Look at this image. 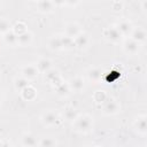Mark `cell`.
I'll return each mask as SVG.
<instances>
[{
	"label": "cell",
	"instance_id": "cell-21",
	"mask_svg": "<svg viewBox=\"0 0 147 147\" xmlns=\"http://www.w3.org/2000/svg\"><path fill=\"white\" fill-rule=\"evenodd\" d=\"M47 46H48V48L52 49V51H60V49H63V48H62V44H61V37H60V36H52V37L48 39Z\"/></svg>",
	"mask_w": 147,
	"mask_h": 147
},
{
	"label": "cell",
	"instance_id": "cell-2",
	"mask_svg": "<svg viewBox=\"0 0 147 147\" xmlns=\"http://www.w3.org/2000/svg\"><path fill=\"white\" fill-rule=\"evenodd\" d=\"M61 117L60 115L54 110H47L44 111L40 116V122L45 127H52L60 123Z\"/></svg>",
	"mask_w": 147,
	"mask_h": 147
},
{
	"label": "cell",
	"instance_id": "cell-15",
	"mask_svg": "<svg viewBox=\"0 0 147 147\" xmlns=\"http://www.w3.org/2000/svg\"><path fill=\"white\" fill-rule=\"evenodd\" d=\"M74 42H75V47L82 49V48H85L88 45L90 38H88V36L85 32H80L77 37L74 38Z\"/></svg>",
	"mask_w": 147,
	"mask_h": 147
},
{
	"label": "cell",
	"instance_id": "cell-33",
	"mask_svg": "<svg viewBox=\"0 0 147 147\" xmlns=\"http://www.w3.org/2000/svg\"><path fill=\"white\" fill-rule=\"evenodd\" d=\"M1 102H2V94L0 93V105H1Z\"/></svg>",
	"mask_w": 147,
	"mask_h": 147
},
{
	"label": "cell",
	"instance_id": "cell-30",
	"mask_svg": "<svg viewBox=\"0 0 147 147\" xmlns=\"http://www.w3.org/2000/svg\"><path fill=\"white\" fill-rule=\"evenodd\" d=\"M80 0H65V5L67 6H71V7H75L79 3Z\"/></svg>",
	"mask_w": 147,
	"mask_h": 147
},
{
	"label": "cell",
	"instance_id": "cell-6",
	"mask_svg": "<svg viewBox=\"0 0 147 147\" xmlns=\"http://www.w3.org/2000/svg\"><path fill=\"white\" fill-rule=\"evenodd\" d=\"M44 77H45V80L47 83H49L51 85H53V86H56L57 84L63 82L60 71L56 70V69H53V68H51L49 70L44 72Z\"/></svg>",
	"mask_w": 147,
	"mask_h": 147
},
{
	"label": "cell",
	"instance_id": "cell-24",
	"mask_svg": "<svg viewBox=\"0 0 147 147\" xmlns=\"http://www.w3.org/2000/svg\"><path fill=\"white\" fill-rule=\"evenodd\" d=\"M78 116V111L76 110V108L74 107H65L63 110V117L65 121L68 122H74V119Z\"/></svg>",
	"mask_w": 147,
	"mask_h": 147
},
{
	"label": "cell",
	"instance_id": "cell-1",
	"mask_svg": "<svg viewBox=\"0 0 147 147\" xmlns=\"http://www.w3.org/2000/svg\"><path fill=\"white\" fill-rule=\"evenodd\" d=\"M93 117L88 114H78L72 122V127L78 133H87L93 129Z\"/></svg>",
	"mask_w": 147,
	"mask_h": 147
},
{
	"label": "cell",
	"instance_id": "cell-32",
	"mask_svg": "<svg viewBox=\"0 0 147 147\" xmlns=\"http://www.w3.org/2000/svg\"><path fill=\"white\" fill-rule=\"evenodd\" d=\"M146 7H147V0H142V2H141V10L146 11Z\"/></svg>",
	"mask_w": 147,
	"mask_h": 147
},
{
	"label": "cell",
	"instance_id": "cell-34",
	"mask_svg": "<svg viewBox=\"0 0 147 147\" xmlns=\"http://www.w3.org/2000/svg\"><path fill=\"white\" fill-rule=\"evenodd\" d=\"M0 145H6V142H3V141H1V140H0Z\"/></svg>",
	"mask_w": 147,
	"mask_h": 147
},
{
	"label": "cell",
	"instance_id": "cell-16",
	"mask_svg": "<svg viewBox=\"0 0 147 147\" xmlns=\"http://www.w3.org/2000/svg\"><path fill=\"white\" fill-rule=\"evenodd\" d=\"M30 85V80L26 79L25 77L23 76H20V77H16L14 79V88L17 93H21L24 88H26L28 86Z\"/></svg>",
	"mask_w": 147,
	"mask_h": 147
},
{
	"label": "cell",
	"instance_id": "cell-12",
	"mask_svg": "<svg viewBox=\"0 0 147 147\" xmlns=\"http://www.w3.org/2000/svg\"><path fill=\"white\" fill-rule=\"evenodd\" d=\"M80 32H83V30H82L80 25L78 23H76V22H70L64 28V34H67V36H69L71 38L77 37Z\"/></svg>",
	"mask_w": 147,
	"mask_h": 147
},
{
	"label": "cell",
	"instance_id": "cell-9",
	"mask_svg": "<svg viewBox=\"0 0 147 147\" xmlns=\"http://www.w3.org/2000/svg\"><path fill=\"white\" fill-rule=\"evenodd\" d=\"M33 41V34L31 31L25 30L24 32L17 34V45L21 47H28Z\"/></svg>",
	"mask_w": 147,
	"mask_h": 147
},
{
	"label": "cell",
	"instance_id": "cell-11",
	"mask_svg": "<svg viewBox=\"0 0 147 147\" xmlns=\"http://www.w3.org/2000/svg\"><path fill=\"white\" fill-rule=\"evenodd\" d=\"M115 26L117 28V30L121 32V34H122L123 37H129L130 33H131V31H132V29H133L132 23H131L130 21H127V20H122V21H119Z\"/></svg>",
	"mask_w": 147,
	"mask_h": 147
},
{
	"label": "cell",
	"instance_id": "cell-4",
	"mask_svg": "<svg viewBox=\"0 0 147 147\" xmlns=\"http://www.w3.org/2000/svg\"><path fill=\"white\" fill-rule=\"evenodd\" d=\"M122 48L127 55H137L140 51V44L131 38H126L122 44Z\"/></svg>",
	"mask_w": 147,
	"mask_h": 147
},
{
	"label": "cell",
	"instance_id": "cell-28",
	"mask_svg": "<svg viewBox=\"0 0 147 147\" xmlns=\"http://www.w3.org/2000/svg\"><path fill=\"white\" fill-rule=\"evenodd\" d=\"M93 99L96 103H103L107 100V94L103 90H98L95 91V93L93 94Z\"/></svg>",
	"mask_w": 147,
	"mask_h": 147
},
{
	"label": "cell",
	"instance_id": "cell-13",
	"mask_svg": "<svg viewBox=\"0 0 147 147\" xmlns=\"http://www.w3.org/2000/svg\"><path fill=\"white\" fill-rule=\"evenodd\" d=\"M37 2V9L39 13H42V14H49L54 10V5L51 0H38L36 1Z\"/></svg>",
	"mask_w": 147,
	"mask_h": 147
},
{
	"label": "cell",
	"instance_id": "cell-7",
	"mask_svg": "<svg viewBox=\"0 0 147 147\" xmlns=\"http://www.w3.org/2000/svg\"><path fill=\"white\" fill-rule=\"evenodd\" d=\"M38 75H39V70L36 64H26L21 69V76L25 77L29 80L37 78Z\"/></svg>",
	"mask_w": 147,
	"mask_h": 147
},
{
	"label": "cell",
	"instance_id": "cell-3",
	"mask_svg": "<svg viewBox=\"0 0 147 147\" xmlns=\"http://www.w3.org/2000/svg\"><path fill=\"white\" fill-rule=\"evenodd\" d=\"M119 111H121V103L117 100L109 99V100H106L103 102V106H102V114L103 115L111 116V115H116Z\"/></svg>",
	"mask_w": 147,
	"mask_h": 147
},
{
	"label": "cell",
	"instance_id": "cell-27",
	"mask_svg": "<svg viewBox=\"0 0 147 147\" xmlns=\"http://www.w3.org/2000/svg\"><path fill=\"white\" fill-rule=\"evenodd\" d=\"M11 28H13V25H11V23L7 18L0 17V34L6 33L7 31L11 30Z\"/></svg>",
	"mask_w": 147,
	"mask_h": 147
},
{
	"label": "cell",
	"instance_id": "cell-22",
	"mask_svg": "<svg viewBox=\"0 0 147 147\" xmlns=\"http://www.w3.org/2000/svg\"><path fill=\"white\" fill-rule=\"evenodd\" d=\"M37 68H38V70H39V72H46L47 70H49L51 68H52V61L49 60V59H46V57H41V59H39L38 60V62H37Z\"/></svg>",
	"mask_w": 147,
	"mask_h": 147
},
{
	"label": "cell",
	"instance_id": "cell-23",
	"mask_svg": "<svg viewBox=\"0 0 147 147\" xmlns=\"http://www.w3.org/2000/svg\"><path fill=\"white\" fill-rule=\"evenodd\" d=\"M21 95L24 100L26 101H30V100H33L36 96H37V91L34 87H32L31 85H29L26 88H24L22 92H21Z\"/></svg>",
	"mask_w": 147,
	"mask_h": 147
},
{
	"label": "cell",
	"instance_id": "cell-10",
	"mask_svg": "<svg viewBox=\"0 0 147 147\" xmlns=\"http://www.w3.org/2000/svg\"><path fill=\"white\" fill-rule=\"evenodd\" d=\"M146 37H147L146 31L141 26H133V29H132V31L130 33V38L133 39V40H136L139 44L145 42L146 41Z\"/></svg>",
	"mask_w": 147,
	"mask_h": 147
},
{
	"label": "cell",
	"instance_id": "cell-26",
	"mask_svg": "<svg viewBox=\"0 0 147 147\" xmlns=\"http://www.w3.org/2000/svg\"><path fill=\"white\" fill-rule=\"evenodd\" d=\"M59 142L55 138H41L40 140H38L37 146L40 147H53V146H57Z\"/></svg>",
	"mask_w": 147,
	"mask_h": 147
},
{
	"label": "cell",
	"instance_id": "cell-8",
	"mask_svg": "<svg viewBox=\"0 0 147 147\" xmlns=\"http://www.w3.org/2000/svg\"><path fill=\"white\" fill-rule=\"evenodd\" d=\"M105 37L110 42H119L122 40V38H123V36L121 34V32L117 30L116 26L107 28L106 31H105Z\"/></svg>",
	"mask_w": 147,
	"mask_h": 147
},
{
	"label": "cell",
	"instance_id": "cell-31",
	"mask_svg": "<svg viewBox=\"0 0 147 147\" xmlns=\"http://www.w3.org/2000/svg\"><path fill=\"white\" fill-rule=\"evenodd\" d=\"M53 2L54 6H57V7H61V6H64L65 5V0H51Z\"/></svg>",
	"mask_w": 147,
	"mask_h": 147
},
{
	"label": "cell",
	"instance_id": "cell-17",
	"mask_svg": "<svg viewBox=\"0 0 147 147\" xmlns=\"http://www.w3.org/2000/svg\"><path fill=\"white\" fill-rule=\"evenodd\" d=\"M38 144V140L37 138L30 133V132H25L22 138H21V145L22 146H25V147H32V146H37Z\"/></svg>",
	"mask_w": 147,
	"mask_h": 147
},
{
	"label": "cell",
	"instance_id": "cell-18",
	"mask_svg": "<svg viewBox=\"0 0 147 147\" xmlns=\"http://www.w3.org/2000/svg\"><path fill=\"white\" fill-rule=\"evenodd\" d=\"M54 90H55L56 95H59V96H61V98L68 96V95L70 94V92H71V90H70L68 83H64V82H62V83L57 84L56 86H54Z\"/></svg>",
	"mask_w": 147,
	"mask_h": 147
},
{
	"label": "cell",
	"instance_id": "cell-25",
	"mask_svg": "<svg viewBox=\"0 0 147 147\" xmlns=\"http://www.w3.org/2000/svg\"><path fill=\"white\" fill-rule=\"evenodd\" d=\"M61 44H62V48L63 49H71L75 48V42H74V38L67 36V34H61Z\"/></svg>",
	"mask_w": 147,
	"mask_h": 147
},
{
	"label": "cell",
	"instance_id": "cell-35",
	"mask_svg": "<svg viewBox=\"0 0 147 147\" xmlns=\"http://www.w3.org/2000/svg\"><path fill=\"white\" fill-rule=\"evenodd\" d=\"M32 1H38V0H32Z\"/></svg>",
	"mask_w": 147,
	"mask_h": 147
},
{
	"label": "cell",
	"instance_id": "cell-19",
	"mask_svg": "<svg viewBox=\"0 0 147 147\" xmlns=\"http://www.w3.org/2000/svg\"><path fill=\"white\" fill-rule=\"evenodd\" d=\"M2 36H3L2 38H3V41L6 45H8V46H16L17 45V34L14 32L13 29L7 31Z\"/></svg>",
	"mask_w": 147,
	"mask_h": 147
},
{
	"label": "cell",
	"instance_id": "cell-14",
	"mask_svg": "<svg viewBox=\"0 0 147 147\" xmlns=\"http://www.w3.org/2000/svg\"><path fill=\"white\" fill-rule=\"evenodd\" d=\"M68 85H69L71 92H80L84 88L85 83L82 77H74L68 82Z\"/></svg>",
	"mask_w": 147,
	"mask_h": 147
},
{
	"label": "cell",
	"instance_id": "cell-29",
	"mask_svg": "<svg viewBox=\"0 0 147 147\" xmlns=\"http://www.w3.org/2000/svg\"><path fill=\"white\" fill-rule=\"evenodd\" d=\"M111 8H113V10L118 11V10H121L123 8V3L121 1H114L113 5H111Z\"/></svg>",
	"mask_w": 147,
	"mask_h": 147
},
{
	"label": "cell",
	"instance_id": "cell-5",
	"mask_svg": "<svg viewBox=\"0 0 147 147\" xmlns=\"http://www.w3.org/2000/svg\"><path fill=\"white\" fill-rule=\"evenodd\" d=\"M133 129L140 136L147 134V117H146V115H138V117L133 121Z\"/></svg>",
	"mask_w": 147,
	"mask_h": 147
},
{
	"label": "cell",
	"instance_id": "cell-20",
	"mask_svg": "<svg viewBox=\"0 0 147 147\" xmlns=\"http://www.w3.org/2000/svg\"><path fill=\"white\" fill-rule=\"evenodd\" d=\"M102 76V70L98 67H92L87 70V78L91 82H99Z\"/></svg>",
	"mask_w": 147,
	"mask_h": 147
}]
</instances>
